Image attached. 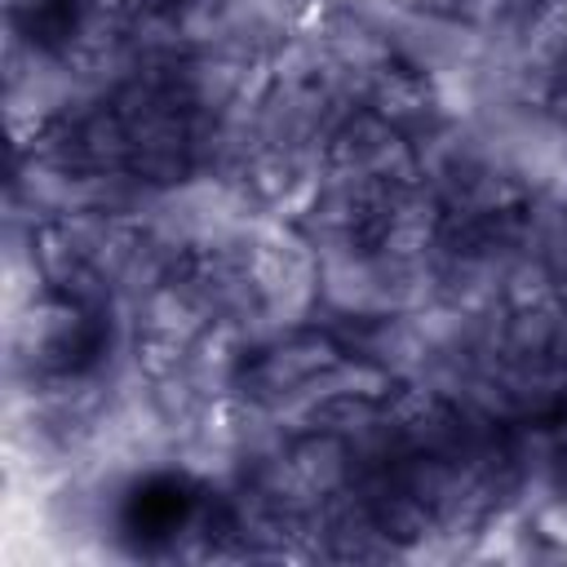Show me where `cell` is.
I'll return each instance as SVG.
<instances>
[{
    "label": "cell",
    "instance_id": "cell-1",
    "mask_svg": "<svg viewBox=\"0 0 567 567\" xmlns=\"http://www.w3.org/2000/svg\"><path fill=\"white\" fill-rule=\"evenodd\" d=\"M341 354H346V350L332 341L328 328H319V323L292 328V332H284V337H275V341H266V346H257V350L244 359V368H239L230 394H244V399H252V403H261V408H275V403H284L292 390H301L306 381H315L323 368H332Z\"/></svg>",
    "mask_w": 567,
    "mask_h": 567
},
{
    "label": "cell",
    "instance_id": "cell-2",
    "mask_svg": "<svg viewBox=\"0 0 567 567\" xmlns=\"http://www.w3.org/2000/svg\"><path fill=\"white\" fill-rule=\"evenodd\" d=\"M385 40L394 62L421 75L470 66L483 53V40L447 9H394L385 22Z\"/></svg>",
    "mask_w": 567,
    "mask_h": 567
},
{
    "label": "cell",
    "instance_id": "cell-3",
    "mask_svg": "<svg viewBox=\"0 0 567 567\" xmlns=\"http://www.w3.org/2000/svg\"><path fill=\"white\" fill-rule=\"evenodd\" d=\"M368 106H372L385 124H394L408 142L421 137V133H430L434 124L452 120V115H443V106H439L434 80L421 75V71H408V66H399V62L377 75V84H372V93H368Z\"/></svg>",
    "mask_w": 567,
    "mask_h": 567
},
{
    "label": "cell",
    "instance_id": "cell-4",
    "mask_svg": "<svg viewBox=\"0 0 567 567\" xmlns=\"http://www.w3.org/2000/svg\"><path fill=\"white\" fill-rule=\"evenodd\" d=\"M284 461L297 474V483L310 496H319V501H328L332 492H341L359 474L354 447L341 434H332V430H301V434H292L288 447H284Z\"/></svg>",
    "mask_w": 567,
    "mask_h": 567
},
{
    "label": "cell",
    "instance_id": "cell-5",
    "mask_svg": "<svg viewBox=\"0 0 567 567\" xmlns=\"http://www.w3.org/2000/svg\"><path fill=\"white\" fill-rule=\"evenodd\" d=\"M554 111H558V115H563V120H567V93H563V97H558V102H554Z\"/></svg>",
    "mask_w": 567,
    "mask_h": 567
}]
</instances>
